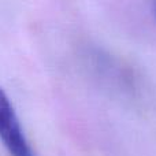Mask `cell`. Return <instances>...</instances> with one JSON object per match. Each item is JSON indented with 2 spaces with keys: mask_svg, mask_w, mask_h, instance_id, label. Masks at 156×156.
Segmentation results:
<instances>
[{
  "mask_svg": "<svg viewBox=\"0 0 156 156\" xmlns=\"http://www.w3.org/2000/svg\"><path fill=\"white\" fill-rule=\"evenodd\" d=\"M0 140L11 156H36L23 134L10 99L0 86Z\"/></svg>",
  "mask_w": 156,
  "mask_h": 156,
  "instance_id": "obj_1",
  "label": "cell"
}]
</instances>
